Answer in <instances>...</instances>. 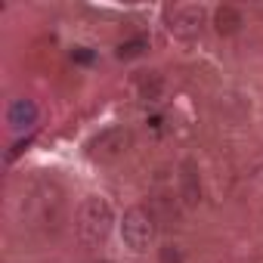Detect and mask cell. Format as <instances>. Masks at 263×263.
<instances>
[{
    "label": "cell",
    "mask_w": 263,
    "mask_h": 263,
    "mask_svg": "<svg viewBox=\"0 0 263 263\" xmlns=\"http://www.w3.org/2000/svg\"><path fill=\"white\" fill-rule=\"evenodd\" d=\"M7 121H10L13 130H28V127L37 121L34 102H31V99H16V102L10 105V111H7Z\"/></svg>",
    "instance_id": "5"
},
{
    "label": "cell",
    "mask_w": 263,
    "mask_h": 263,
    "mask_svg": "<svg viewBox=\"0 0 263 263\" xmlns=\"http://www.w3.org/2000/svg\"><path fill=\"white\" fill-rule=\"evenodd\" d=\"M201 19H204L201 7H177V10L167 13V28H171V34H177L183 41H192L201 31Z\"/></svg>",
    "instance_id": "4"
},
{
    "label": "cell",
    "mask_w": 263,
    "mask_h": 263,
    "mask_svg": "<svg viewBox=\"0 0 263 263\" xmlns=\"http://www.w3.org/2000/svg\"><path fill=\"white\" fill-rule=\"evenodd\" d=\"M238 25H241V13L235 7H220L217 10V31L220 34H232V31H238Z\"/></svg>",
    "instance_id": "6"
},
{
    "label": "cell",
    "mask_w": 263,
    "mask_h": 263,
    "mask_svg": "<svg viewBox=\"0 0 263 263\" xmlns=\"http://www.w3.org/2000/svg\"><path fill=\"white\" fill-rule=\"evenodd\" d=\"M111 223H115L111 204H108L105 198L93 195V198H87V201L81 204V211H78V238H81L84 245L96 248V245L105 241Z\"/></svg>",
    "instance_id": "1"
},
{
    "label": "cell",
    "mask_w": 263,
    "mask_h": 263,
    "mask_svg": "<svg viewBox=\"0 0 263 263\" xmlns=\"http://www.w3.org/2000/svg\"><path fill=\"white\" fill-rule=\"evenodd\" d=\"M149 44H146V37H134V41H124L121 47H118V56L121 59H134V56H140L143 50H146Z\"/></svg>",
    "instance_id": "7"
},
{
    "label": "cell",
    "mask_w": 263,
    "mask_h": 263,
    "mask_svg": "<svg viewBox=\"0 0 263 263\" xmlns=\"http://www.w3.org/2000/svg\"><path fill=\"white\" fill-rule=\"evenodd\" d=\"M121 235H124V245H127L130 251H146V248L152 245V235H155L152 217H149L143 208H130V211L124 214Z\"/></svg>",
    "instance_id": "2"
},
{
    "label": "cell",
    "mask_w": 263,
    "mask_h": 263,
    "mask_svg": "<svg viewBox=\"0 0 263 263\" xmlns=\"http://www.w3.org/2000/svg\"><path fill=\"white\" fill-rule=\"evenodd\" d=\"M127 146H130V134H127V130H121V127H111V130L99 134V137L90 143V155H93L96 161H115V158L124 155Z\"/></svg>",
    "instance_id": "3"
}]
</instances>
